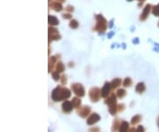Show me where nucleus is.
Instances as JSON below:
<instances>
[{"mask_svg":"<svg viewBox=\"0 0 159 132\" xmlns=\"http://www.w3.org/2000/svg\"><path fill=\"white\" fill-rule=\"evenodd\" d=\"M145 91V84L143 83H139L135 87V91L138 93H142Z\"/></svg>","mask_w":159,"mask_h":132,"instance_id":"14","label":"nucleus"},{"mask_svg":"<svg viewBox=\"0 0 159 132\" xmlns=\"http://www.w3.org/2000/svg\"><path fill=\"white\" fill-rule=\"evenodd\" d=\"M128 1H132V0H128Z\"/></svg>","mask_w":159,"mask_h":132,"instance_id":"35","label":"nucleus"},{"mask_svg":"<svg viewBox=\"0 0 159 132\" xmlns=\"http://www.w3.org/2000/svg\"><path fill=\"white\" fill-rule=\"evenodd\" d=\"M140 1H144V0H140Z\"/></svg>","mask_w":159,"mask_h":132,"instance_id":"34","label":"nucleus"},{"mask_svg":"<svg viewBox=\"0 0 159 132\" xmlns=\"http://www.w3.org/2000/svg\"><path fill=\"white\" fill-rule=\"evenodd\" d=\"M121 83H122L121 79H119V78H115V79L112 80V82L111 83V88H112V89H117V88L121 85Z\"/></svg>","mask_w":159,"mask_h":132,"instance_id":"12","label":"nucleus"},{"mask_svg":"<svg viewBox=\"0 0 159 132\" xmlns=\"http://www.w3.org/2000/svg\"><path fill=\"white\" fill-rule=\"evenodd\" d=\"M121 121H120L119 119L114 120L112 127H111V132H117L119 130V128H120V125H121Z\"/></svg>","mask_w":159,"mask_h":132,"instance_id":"10","label":"nucleus"},{"mask_svg":"<svg viewBox=\"0 0 159 132\" xmlns=\"http://www.w3.org/2000/svg\"><path fill=\"white\" fill-rule=\"evenodd\" d=\"M123 85L125 86V87H129V86L132 85V80L130 79V78H126V79L124 80V82H123Z\"/></svg>","mask_w":159,"mask_h":132,"instance_id":"23","label":"nucleus"},{"mask_svg":"<svg viewBox=\"0 0 159 132\" xmlns=\"http://www.w3.org/2000/svg\"><path fill=\"white\" fill-rule=\"evenodd\" d=\"M104 103L106 104L108 107H111L113 105H116L117 104V95L115 94H111L110 97H108L105 99Z\"/></svg>","mask_w":159,"mask_h":132,"instance_id":"8","label":"nucleus"},{"mask_svg":"<svg viewBox=\"0 0 159 132\" xmlns=\"http://www.w3.org/2000/svg\"><path fill=\"white\" fill-rule=\"evenodd\" d=\"M129 131V123L126 121H121V125L118 132H128Z\"/></svg>","mask_w":159,"mask_h":132,"instance_id":"11","label":"nucleus"},{"mask_svg":"<svg viewBox=\"0 0 159 132\" xmlns=\"http://www.w3.org/2000/svg\"><path fill=\"white\" fill-rule=\"evenodd\" d=\"M52 76L54 78L55 81H58V80H60V76H59V73L58 72H53L52 73Z\"/></svg>","mask_w":159,"mask_h":132,"instance_id":"24","label":"nucleus"},{"mask_svg":"<svg viewBox=\"0 0 159 132\" xmlns=\"http://www.w3.org/2000/svg\"><path fill=\"white\" fill-rule=\"evenodd\" d=\"M91 112V108L88 105H84V107H81L78 109V115L79 116H81V118H87V116H88L89 113Z\"/></svg>","mask_w":159,"mask_h":132,"instance_id":"5","label":"nucleus"},{"mask_svg":"<svg viewBox=\"0 0 159 132\" xmlns=\"http://www.w3.org/2000/svg\"><path fill=\"white\" fill-rule=\"evenodd\" d=\"M101 120V116L96 113H91L88 116V118L87 119V125H94L96 122H98Z\"/></svg>","mask_w":159,"mask_h":132,"instance_id":"4","label":"nucleus"},{"mask_svg":"<svg viewBox=\"0 0 159 132\" xmlns=\"http://www.w3.org/2000/svg\"><path fill=\"white\" fill-rule=\"evenodd\" d=\"M49 22L51 25H57L58 24V21L57 20V18L53 17V16H49Z\"/></svg>","mask_w":159,"mask_h":132,"instance_id":"20","label":"nucleus"},{"mask_svg":"<svg viewBox=\"0 0 159 132\" xmlns=\"http://www.w3.org/2000/svg\"><path fill=\"white\" fill-rule=\"evenodd\" d=\"M100 131V129H99L98 127H95V128H90L89 129L88 132H99Z\"/></svg>","mask_w":159,"mask_h":132,"instance_id":"28","label":"nucleus"},{"mask_svg":"<svg viewBox=\"0 0 159 132\" xmlns=\"http://www.w3.org/2000/svg\"><path fill=\"white\" fill-rule=\"evenodd\" d=\"M70 27L71 28H73V29H76L77 27H78V22H77L76 21H71V23H70Z\"/></svg>","mask_w":159,"mask_h":132,"instance_id":"25","label":"nucleus"},{"mask_svg":"<svg viewBox=\"0 0 159 132\" xmlns=\"http://www.w3.org/2000/svg\"><path fill=\"white\" fill-rule=\"evenodd\" d=\"M55 60H56V59H55L54 57H52L51 59H49V72L52 71V68H53V66H54Z\"/></svg>","mask_w":159,"mask_h":132,"instance_id":"21","label":"nucleus"},{"mask_svg":"<svg viewBox=\"0 0 159 132\" xmlns=\"http://www.w3.org/2000/svg\"><path fill=\"white\" fill-rule=\"evenodd\" d=\"M56 70H57V72H58V73H61V72L65 71V66H64V64L61 62L57 63V67H56Z\"/></svg>","mask_w":159,"mask_h":132,"instance_id":"19","label":"nucleus"},{"mask_svg":"<svg viewBox=\"0 0 159 132\" xmlns=\"http://www.w3.org/2000/svg\"><path fill=\"white\" fill-rule=\"evenodd\" d=\"M157 125H158V127H159V117H158V120H157Z\"/></svg>","mask_w":159,"mask_h":132,"instance_id":"32","label":"nucleus"},{"mask_svg":"<svg viewBox=\"0 0 159 132\" xmlns=\"http://www.w3.org/2000/svg\"><path fill=\"white\" fill-rule=\"evenodd\" d=\"M89 99L92 102H98L100 98L102 97V90L97 87H93L88 91Z\"/></svg>","mask_w":159,"mask_h":132,"instance_id":"2","label":"nucleus"},{"mask_svg":"<svg viewBox=\"0 0 159 132\" xmlns=\"http://www.w3.org/2000/svg\"><path fill=\"white\" fill-rule=\"evenodd\" d=\"M71 97V91L67 88H63L61 86H57L51 92V99L55 102L65 100Z\"/></svg>","mask_w":159,"mask_h":132,"instance_id":"1","label":"nucleus"},{"mask_svg":"<svg viewBox=\"0 0 159 132\" xmlns=\"http://www.w3.org/2000/svg\"><path fill=\"white\" fill-rule=\"evenodd\" d=\"M142 121V116L139 115H134V117L131 119V124L132 125H136L137 123H139L140 121Z\"/></svg>","mask_w":159,"mask_h":132,"instance_id":"15","label":"nucleus"},{"mask_svg":"<svg viewBox=\"0 0 159 132\" xmlns=\"http://www.w3.org/2000/svg\"><path fill=\"white\" fill-rule=\"evenodd\" d=\"M72 91L79 98H82L85 95V90L81 83H73V84H72Z\"/></svg>","mask_w":159,"mask_h":132,"instance_id":"3","label":"nucleus"},{"mask_svg":"<svg viewBox=\"0 0 159 132\" xmlns=\"http://www.w3.org/2000/svg\"><path fill=\"white\" fill-rule=\"evenodd\" d=\"M145 131V129L143 126H139L138 128H136V130L135 132H144Z\"/></svg>","mask_w":159,"mask_h":132,"instance_id":"27","label":"nucleus"},{"mask_svg":"<svg viewBox=\"0 0 159 132\" xmlns=\"http://www.w3.org/2000/svg\"><path fill=\"white\" fill-rule=\"evenodd\" d=\"M60 1H65V0H60Z\"/></svg>","mask_w":159,"mask_h":132,"instance_id":"33","label":"nucleus"},{"mask_svg":"<svg viewBox=\"0 0 159 132\" xmlns=\"http://www.w3.org/2000/svg\"><path fill=\"white\" fill-rule=\"evenodd\" d=\"M111 84L110 83H105V84L103 85V89H102V97L103 98H107L108 95L111 92Z\"/></svg>","mask_w":159,"mask_h":132,"instance_id":"9","label":"nucleus"},{"mask_svg":"<svg viewBox=\"0 0 159 132\" xmlns=\"http://www.w3.org/2000/svg\"><path fill=\"white\" fill-rule=\"evenodd\" d=\"M116 95H117V97L119 98V99H122V98H124L125 96L126 95V91H125L124 89H119L116 92Z\"/></svg>","mask_w":159,"mask_h":132,"instance_id":"18","label":"nucleus"},{"mask_svg":"<svg viewBox=\"0 0 159 132\" xmlns=\"http://www.w3.org/2000/svg\"><path fill=\"white\" fill-rule=\"evenodd\" d=\"M73 108H74V107H73L72 101L65 100V101L62 104V111H63L65 113H70L71 112L73 111Z\"/></svg>","mask_w":159,"mask_h":132,"instance_id":"7","label":"nucleus"},{"mask_svg":"<svg viewBox=\"0 0 159 132\" xmlns=\"http://www.w3.org/2000/svg\"><path fill=\"white\" fill-rule=\"evenodd\" d=\"M96 19H97V25L95 27V29L97 30H104L106 29V21L104 20V18L101 15H97L96 16Z\"/></svg>","mask_w":159,"mask_h":132,"instance_id":"6","label":"nucleus"},{"mask_svg":"<svg viewBox=\"0 0 159 132\" xmlns=\"http://www.w3.org/2000/svg\"><path fill=\"white\" fill-rule=\"evenodd\" d=\"M135 130H136V129H134V128H130L128 132H135Z\"/></svg>","mask_w":159,"mask_h":132,"instance_id":"30","label":"nucleus"},{"mask_svg":"<svg viewBox=\"0 0 159 132\" xmlns=\"http://www.w3.org/2000/svg\"><path fill=\"white\" fill-rule=\"evenodd\" d=\"M150 5H147V6L144 8V10H143L142 14V16H141V20L146 19L147 16H148V13H150Z\"/></svg>","mask_w":159,"mask_h":132,"instance_id":"16","label":"nucleus"},{"mask_svg":"<svg viewBox=\"0 0 159 132\" xmlns=\"http://www.w3.org/2000/svg\"><path fill=\"white\" fill-rule=\"evenodd\" d=\"M63 17L65 18V19H69V18H71V15H65V14H64Z\"/></svg>","mask_w":159,"mask_h":132,"instance_id":"31","label":"nucleus"},{"mask_svg":"<svg viewBox=\"0 0 159 132\" xmlns=\"http://www.w3.org/2000/svg\"><path fill=\"white\" fill-rule=\"evenodd\" d=\"M61 79V83H62V84H65V83H66V76H65V75H63L62 77L60 78Z\"/></svg>","mask_w":159,"mask_h":132,"instance_id":"29","label":"nucleus"},{"mask_svg":"<svg viewBox=\"0 0 159 132\" xmlns=\"http://www.w3.org/2000/svg\"><path fill=\"white\" fill-rule=\"evenodd\" d=\"M124 110H125V105L124 104H119V105H118V113L124 111Z\"/></svg>","mask_w":159,"mask_h":132,"instance_id":"26","label":"nucleus"},{"mask_svg":"<svg viewBox=\"0 0 159 132\" xmlns=\"http://www.w3.org/2000/svg\"><path fill=\"white\" fill-rule=\"evenodd\" d=\"M72 103H73V105L74 108L79 109L81 105V100L80 99V98H73V99H72Z\"/></svg>","mask_w":159,"mask_h":132,"instance_id":"13","label":"nucleus"},{"mask_svg":"<svg viewBox=\"0 0 159 132\" xmlns=\"http://www.w3.org/2000/svg\"><path fill=\"white\" fill-rule=\"evenodd\" d=\"M52 8L55 10V11L58 12V11H61V10H62V5L58 3H54V4H52Z\"/></svg>","mask_w":159,"mask_h":132,"instance_id":"22","label":"nucleus"},{"mask_svg":"<svg viewBox=\"0 0 159 132\" xmlns=\"http://www.w3.org/2000/svg\"><path fill=\"white\" fill-rule=\"evenodd\" d=\"M109 112L111 115H115L118 113V105H113L111 107H109Z\"/></svg>","mask_w":159,"mask_h":132,"instance_id":"17","label":"nucleus"}]
</instances>
